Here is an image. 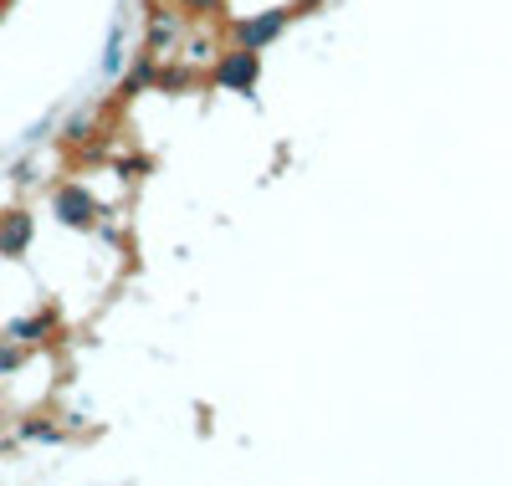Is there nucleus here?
Wrapping results in <instances>:
<instances>
[{"mask_svg":"<svg viewBox=\"0 0 512 486\" xmlns=\"http://www.w3.org/2000/svg\"><path fill=\"white\" fill-rule=\"evenodd\" d=\"M287 21H292V6H267V11H256V16L236 21V31H231V47H246V52H267L272 41L287 31Z\"/></svg>","mask_w":512,"mask_h":486,"instance_id":"nucleus-1","label":"nucleus"},{"mask_svg":"<svg viewBox=\"0 0 512 486\" xmlns=\"http://www.w3.org/2000/svg\"><path fill=\"white\" fill-rule=\"evenodd\" d=\"M216 87H226V93H251L256 77H262V52H246V47H226L216 57Z\"/></svg>","mask_w":512,"mask_h":486,"instance_id":"nucleus-2","label":"nucleus"},{"mask_svg":"<svg viewBox=\"0 0 512 486\" xmlns=\"http://www.w3.org/2000/svg\"><path fill=\"white\" fill-rule=\"evenodd\" d=\"M52 215L62 220V226H72V231H88L103 210H98V200L82 190V185H62V190L52 195Z\"/></svg>","mask_w":512,"mask_h":486,"instance_id":"nucleus-3","label":"nucleus"},{"mask_svg":"<svg viewBox=\"0 0 512 486\" xmlns=\"http://www.w3.org/2000/svg\"><path fill=\"white\" fill-rule=\"evenodd\" d=\"M36 241V215L31 210H0V256L21 261Z\"/></svg>","mask_w":512,"mask_h":486,"instance_id":"nucleus-4","label":"nucleus"},{"mask_svg":"<svg viewBox=\"0 0 512 486\" xmlns=\"http://www.w3.org/2000/svg\"><path fill=\"white\" fill-rule=\"evenodd\" d=\"M52 328H57V313L47 307V313H31V318H11V323H6V338L36 348V343H47V338H52Z\"/></svg>","mask_w":512,"mask_h":486,"instance_id":"nucleus-5","label":"nucleus"},{"mask_svg":"<svg viewBox=\"0 0 512 486\" xmlns=\"http://www.w3.org/2000/svg\"><path fill=\"white\" fill-rule=\"evenodd\" d=\"M180 41V11H154L149 16V57H164Z\"/></svg>","mask_w":512,"mask_h":486,"instance_id":"nucleus-6","label":"nucleus"},{"mask_svg":"<svg viewBox=\"0 0 512 486\" xmlns=\"http://www.w3.org/2000/svg\"><path fill=\"white\" fill-rule=\"evenodd\" d=\"M26 359H31V348H26V343H16V338H6V333H0V379H11V374H21V369H26Z\"/></svg>","mask_w":512,"mask_h":486,"instance_id":"nucleus-7","label":"nucleus"},{"mask_svg":"<svg viewBox=\"0 0 512 486\" xmlns=\"http://www.w3.org/2000/svg\"><path fill=\"white\" fill-rule=\"evenodd\" d=\"M88 139H98V113H72L62 123V144H88Z\"/></svg>","mask_w":512,"mask_h":486,"instance_id":"nucleus-8","label":"nucleus"},{"mask_svg":"<svg viewBox=\"0 0 512 486\" xmlns=\"http://www.w3.org/2000/svg\"><path fill=\"white\" fill-rule=\"evenodd\" d=\"M123 67V21L108 26V47H103V77H118Z\"/></svg>","mask_w":512,"mask_h":486,"instance_id":"nucleus-9","label":"nucleus"},{"mask_svg":"<svg viewBox=\"0 0 512 486\" xmlns=\"http://www.w3.org/2000/svg\"><path fill=\"white\" fill-rule=\"evenodd\" d=\"M21 440H41V446H57L62 430L47 425V420H21Z\"/></svg>","mask_w":512,"mask_h":486,"instance_id":"nucleus-10","label":"nucleus"},{"mask_svg":"<svg viewBox=\"0 0 512 486\" xmlns=\"http://www.w3.org/2000/svg\"><path fill=\"white\" fill-rule=\"evenodd\" d=\"M180 11L185 16H210V11H221V0H180Z\"/></svg>","mask_w":512,"mask_h":486,"instance_id":"nucleus-11","label":"nucleus"},{"mask_svg":"<svg viewBox=\"0 0 512 486\" xmlns=\"http://www.w3.org/2000/svg\"><path fill=\"white\" fill-rule=\"evenodd\" d=\"M323 0H292V11H318Z\"/></svg>","mask_w":512,"mask_h":486,"instance_id":"nucleus-12","label":"nucleus"}]
</instances>
